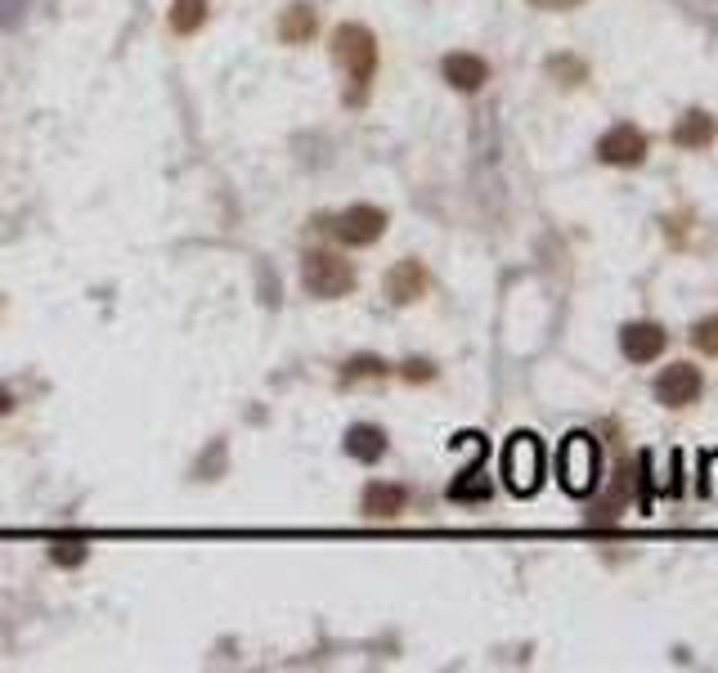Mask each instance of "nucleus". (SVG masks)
<instances>
[{"label": "nucleus", "instance_id": "nucleus-1", "mask_svg": "<svg viewBox=\"0 0 718 673\" xmlns=\"http://www.w3.org/2000/svg\"><path fill=\"white\" fill-rule=\"evenodd\" d=\"M557 477L566 494H593L602 481V449L589 431H570L557 449Z\"/></svg>", "mask_w": 718, "mask_h": 673}, {"label": "nucleus", "instance_id": "nucleus-2", "mask_svg": "<svg viewBox=\"0 0 718 673\" xmlns=\"http://www.w3.org/2000/svg\"><path fill=\"white\" fill-rule=\"evenodd\" d=\"M333 58H337V67L355 86L351 99H364V90H368V82L377 73V41H373V32L364 23H342L333 32Z\"/></svg>", "mask_w": 718, "mask_h": 673}, {"label": "nucleus", "instance_id": "nucleus-3", "mask_svg": "<svg viewBox=\"0 0 718 673\" xmlns=\"http://www.w3.org/2000/svg\"><path fill=\"white\" fill-rule=\"evenodd\" d=\"M503 481L512 494H535L544 485V440L531 436V431H516L507 445H503Z\"/></svg>", "mask_w": 718, "mask_h": 673}, {"label": "nucleus", "instance_id": "nucleus-4", "mask_svg": "<svg viewBox=\"0 0 718 673\" xmlns=\"http://www.w3.org/2000/svg\"><path fill=\"white\" fill-rule=\"evenodd\" d=\"M301 284H306L310 297H323V301L346 297L355 288V265L333 256V252H310L301 260Z\"/></svg>", "mask_w": 718, "mask_h": 673}, {"label": "nucleus", "instance_id": "nucleus-5", "mask_svg": "<svg viewBox=\"0 0 718 673\" xmlns=\"http://www.w3.org/2000/svg\"><path fill=\"white\" fill-rule=\"evenodd\" d=\"M646 153H651V135L637 126V121H615L602 140H598V158L607 162V167H642L646 162Z\"/></svg>", "mask_w": 718, "mask_h": 673}, {"label": "nucleus", "instance_id": "nucleus-6", "mask_svg": "<svg viewBox=\"0 0 718 673\" xmlns=\"http://www.w3.org/2000/svg\"><path fill=\"white\" fill-rule=\"evenodd\" d=\"M705 395V373L687 360L678 364H665L661 377H656V404L661 409H692V404Z\"/></svg>", "mask_w": 718, "mask_h": 673}, {"label": "nucleus", "instance_id": "nucleus-7", "mask_svg": "<svg viewBox=\"0 0 718 673\" xmlns=\"http://www.w3.org/2000/svg\"><path fill=\"white\" fill-rule=\"evenodd\" d=\"M665 346H669V332L656 319H633V323L620 328V355L629 364H637V368L642 364H656L665 355Z\"/></svg>", "mask_w": 718, "mask_h": 673}, {"label": "nucleus", "instance_id": "nucleus-8", "mask_svg": "<svg viewBox=\"0 0 718 673\" xmlns=\"http://www.w3.org/2000/svg\"><path fill=\"white\" fill-rule=\"evenodd\" d=\"M333 234L346 243V247H368L386 234V212L368 207V202H360V207H346L337 221H333Z\"/></svg>", "mask_w": 718, "mask_h": 673}, {"label": "nucleus", "instance_id": "nucleus-9", "mask_svg": "<svg viewBox=\"0 0 718 673\" xmlns=\"http://www.w3.org/2000/svg\"><path fill=\"white\" fill-rule=\"evenodd\" d=\"M440 77H444L453 90H463V95H476V90L490 82V63H485L481 54H468V50H459V54H444V63H440Z\"/></svg>", "mask_w": 718, "mask_h": 673}, {"label": "nucleus", "instance_id": "nucleus-10", "mask_svg": "<svg viewBox=\"0 0 718 673\" xmlns=\"http://www.w3.org/2000/svg\"><path fill=\"white\" fill-rule=\"evenodd\" d=\"M669 140H674L678 149H687V153H700V149H709V145L718 140V117L705 113V108H687V113L678 117V126H674Z\"/></svg>", "mask_w": 718, "mask_h": 673}, {"label": "nucleus", "instance_id": "nucleus-11", "mask_svg": "<svg viewBox=\"0 0 718 673\" xmlns=\"http://www.w3.org/2000/svg\"><path fill=\"white\" fill-rule=\"evenodd\" d=\"M422 292H427V269H422V260H400L386 275V297L396 301V306H414Z\"/></svg>", "mask_w": 718, "mask_h": 673}, {"label": "nucleus", "instance_id": "nucleus-12", "mask_svg": "<svg viewBox=\"0 0 718 673\" xmlns=\"http://www.w3.org/2000/svg\"><path fill=\"white\" fill-rule=\"evenodd\" d=\"M405 503H409V490H405V485H382V481H373V485L364 490V512L377 516V521L400 516Z\"/></svg>", "mask_w": 718, "mask_h": 673}, {"label": "nucleus", "instance_id": "nucleus-13", "mask_svg": "<svg viewBox=\"0 0 718 673\" xmlns=\"http://www.w3.org/2000/svg\"><path fill=\"white\" fill-rule=\"evenodd\" d=\"M481 453H485V449H476V462L463 471L459 481L449 485V499H453V503H481V499H490V481H485V471H481Z\"/></svg>", "mask_w": 718, "mask_h": 673}, {"label": "nucleus", "instance_id": "nucleus-14", "mask_svg": "<svg viewBox=\"0 0 718 673\" xmlns=\"http://www.w3.org/2000/svg\"><path fill=\"white\" fill-rule=\"evenodd\" d=\"M346 453L360 462H377L386 453V431L382 427H351L346 431Z\"/></svg>", "mask_w": 718, "mask_h": 673}, {"label": "nucleus", "instance_id": "nucleus-15", "mask_svg": "<svg viewBox=\"0 0 718 673\" xmlns=\"http://www.w3.org/2000/svg\"><path fill=\"white\" fill-rule=\"evenodd\" d=\"M314 28H319V19H314V10H310V6H292V10L283 14V23H279V32H283V41H288V45L310 41V36H314Z\"/></svg>", "mask_w": 718, "mask_h": 673}, {"label": "nucleus", "instance_id": "nucleus-16", "mask_svg": "<svg viewBox=\"0 0 718 673\" xmlns=\"http://www.w3.org/2000/svg\"><path fill=\"white\" fill-rule=\"evenodd\" d=\"M203 19H207V0H171V28H175L180 36L199 32Z\"/></svg>", "mask_w": 718, "mask_h": 673}, {"label": "nucleus", "instance_id": "nucleus-17", "mask_svg": "<svg viewBox=\"0 0 718 673\" xmlns=\"http://www.w3.org/2000/svg\"><path fill=\"white\" fill-rule=\"evenodd\" d=\"M548 77L561 82V86H583L589 82V63L575 58V54H553L548 58Z\"/></svg>", "mask_w": 718, "mask_h": 673}, {"label": "nucleus", "instance_id": "nucleus-18", "mask_svg": "<svg viewBox=\"0 0 718 673\" xmlns=\"http://www.w3.org/2000/svg\"><path fill=\"white\" fill-rule=\"evenodd\" d=\"M692 346L709 360H718V314H705L692 323Z\"/></svg>", "mask_w": 718, "mask_h": 673}, {"label": "nucleus", "instance_id": "nucleus-19", "mask_svg": "<svg viewBox=\"0 0 718 673\" xmlns=\"http://www.w3.org/2000/svg\"><path fill=\"white\" fill-rule=\"evenodd\" d=\"M54 562L58 566H82L86 562V548L77 544V538H63V544H54Z\"/></svg>", "mask_w": 718, "mask_h": 673}, {"label": "nucleus", "instance_id": "nucleus-20", "mask_svg": "<svg viewBox=\"0 0 718 673\" xmlns=\"http://www.w3.org/2000/svg\"><path fill=\"white\" fill-rule=\"evenodd\" d=\"M382 373H386V364L382 360H368V355L346 364V382H355V377H382Z\"/></svg>", "mask_w": 718, "mask_h": 673}, {"label": "nucleus", "instance_id": "nucleus-21", "mask_svg": "<svg viewBox=\"0 0 718 673\" xmlns=\"http://www.w3.org/2000/svg\"><path fill=\"white\" fill-rule=\"evenodd\" d=\"M23 10H28V0H0V28H14Z\"/></svg>", "mask_w": 718, "mask_h": 673}, {"label": "nucleus", "instance_id": "nucleus-22", "mask_svg": "<svg viewBox=\"0 0 718 673\" xmlns=\"http://www.w3.org/2000/svg\"><path fill=\"white\" fill-rule=\"evenodd\" d=\"M405 377H409V382H431L436 368H431L427 360H409V364H405Z\"/></svg>", "mask_w": 718, "mask_h": 673}, {"label": "nucleus", "instance_id": "nucleus-23", "mask_svg": "<svg viewBox=\"0 0 718 673\" xmlns=\"http://www.w3.org/2000/svg\"><path fill=\"white\" fill-rule=\"evenodd\" d=\"M535 10H575V6H583V0H531Z\"/></svg>", "mask_w": 718, "mask_h": 673}, {"label": "nucleus", "instance_id": "nucleus-24", "mask_svg": "<svg viewBox=\"0 0 718 673\" xmlns=\"http://www.w3.org/2000/svg\"><path fill=\"white\" fill-rule=\"evenodd\" d=\"M10 409H14V399H10V395H6V391H0V418H6V414H10Z\"/></svg>", "mask_w": 718, "mask_h": 673}]
</instances>
